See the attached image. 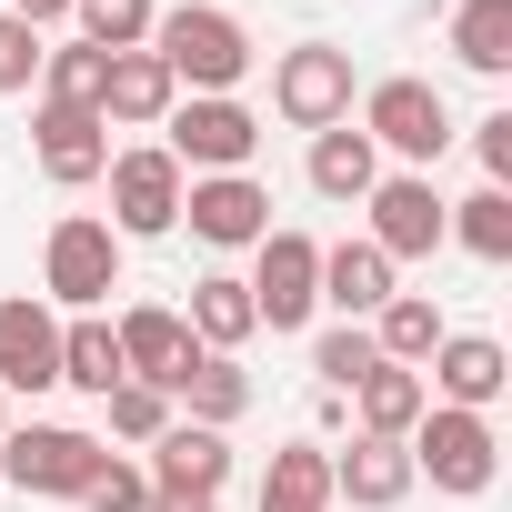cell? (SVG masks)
Instances as JSON below:
<instances>
[{"label": "cell", "mask_w": 512, "mask_h": 512, "mask_svg": "<svg viewBox=\"0 0 512 512\" xmlns=\"http://www.w3.org/2000/svg\"><path fill=\"white\" fill-rule=\"evenodd\" d=\"M472 151H482V181H492V191H512V111L472 121Z\"/></svg>", "instance_id": "35"}, {"label": "cell", "mask_w": 512, "mask_h": 512, "mask_svg": "<svg viewBox=\"0 0 512 512\" xmlns=\"http://www.w3.org/2000/svg\"><path fill=\"white\" fill-rule=\"evenodd\" d=\"M0 392H61V312L41 292L0 302Z\"/></svg>", "instance_id": "13"}, {"label": "cell", "mask_w": 512, "mask_h": 512, "mask_svg": "<svg viewBox=\"0 0 512 512\" xmlns=\"http://www.w3.org/2000/svg\"><path fill=\"white\" fill-rule=\"evenodd\" d=\"M111 231L121 241H161V231H181V161L161 151V141H131V151H111Z\"/></svg>", "instance_id": "9"}, {"label": "cell", "mask_w": 512, "mask_h": 512, "mask_svg": "<svg viewBox=\"0 0 512 512\" xmlns=\"http://www.w3.org/2000/svg\"><path fill=\"white\" fill-rule=\"evenodd\" d=\"M41 51H51V41H41L31 21L0 11V91H11V101H21V91H41Z\"/></svg>", "instance_id": "34"}, {"label": "cell", "mask_w": 512, "mask_h": 512, "mask_svg": "<svg viewBox=\"0 0 512 512\" xmlns=\"http://www.w3.org/2000/svg\"><path fill=\"white\" fill-rule=\"evenodd\" d=\"M452 61L482 71V81L512 71V0H462V11H452Z\"/></svg>", "instance_id": "28"}, {"label": "cell", "mask_w": 512, "mask_h": 512, "mask_svg": "<svg viewBox=\"0 0 512 512\" xmlns=\"http://www.w3.org/2000/svg\"><path fill=\"white\" fill-rule=\"evenodd\" d=\"M352 51L342 41H292L282 61H272V111L292 121V131H342L352 121Z\"/></svg>", "instance_id": "7"}, {"label": "cell", "mask_w": 512, "mask_h": 512, "mask_svg": "<svg viewBox=\"0 0 512 512\" xmlns=\"http://www.w3.org/2000/svg\"><path fill=\"white\" fill-rule=\"evenodd\" d=\"M101 91H111V51H91V41H51L41 51V101L51 111H101Z\"/></svg>", "instance_id": "27"}, {"label": "cell", "mask_w": 512, "mask_h": 512, "mask_svg": "<svg viewBox=\"0 0 512 512\" xmlns=\"http://www.w3.org/2000/svg\"><path fill=\"white\" fill-rule=\"evenodd\" d=\"M171 141V161H181V181H211V171H251V151H262V121H251V101H171V121H161Z\"/></svg>", "instance_id": "8"}, {"label": "cell", "mask_w": 512, "mask_h": 512, "mask_svg": "<svg viewBox=\"0 0 512 512\" xmlns=\"http://www.w3.org/2000/svg\"><path fill=\"white\" fill-rule=\"evenodd\" d=\"M151 51H161V71L181 81V101H241V81H251V31H241L231 11H211V0L161 11V21H151Z\"/></svg>", "instance_id": "1"}, {"label": "cell", "mask_w": 512, "mask_h": 512, "mask_svg": "<svg viewBox=\"0 0 512 512\" xmlns=\"http://www.w3.org/2000/svg\"><path fill=\"white\" fill-rule=\"evenodd\" d=\"M312 372H322V392H352L362 372H382V352H372V332H362V322H332V332L312 342Z\"/></svg>", "instance_id": "31"}, {"label": "cell", "mask_w": 512, "mask_h": 512, "mask_svg": "<svg viewBox=\"0 0 512 512\" xmlns=\"http://www.w3.org/2000/svg\"><path fill=\"white\" fill-rule=\"evenodd\" d=\"M372 151H392L402 171H432L442 151H452V101L422 81V71H392V81H372L362 91V121H352Z\"/></svg>", "instance_id": "3"}, {"label": "cell", "mask_w": 512, "mask_h": 512, "mask_svg": "<svg viewBox=\"0 0 512 512\" xmlns=\"http://www.w3.org/2000/svg\"><path fill=\"white\" fill-rule=\"evenodd\" d=\"M412 482H432V492H452V502H482L492 492V472H502V432H492V412H452V402H432L422 422H412Z\"/></svg>", "instance_id": "2"}, {"label": "cell", "mask_w": 512, "mask_h": 512, "mask_svg": "<svg viewBox=\"0 0 512 512\" xmlns=\"http://www.w3.org/2000/svg\"><path fill=\"white\" fill-rule=\"evenodd\" d=\"M101 412H111V432H121V442H161V432L181 422L161 382H121V392H101Z\"/></svg>", "instance_id": "32"}, {"label": "cell", "mask_w": 512, "mask_h": 512, "mask_svg": "<svg viewBox=\"0 0 512 512\" xmlns=\"http://www.w3.org/2000/svg\"><path fill=\"white\" fill-rule=\"evenodd\" d=\"M71 502H81V512H151V472H141L131 452H101V472H91Z\"/></svg>", "instance_id": "33"}, {"label": "cell", "mask_w": 512, "mask_h": 512, "mask_svg": "<svg viewBox=\"0 0 512 512\" xmlns=\"http://www.w3.org/2000/svg\"><path fill=\"white\" fill-rule=\"evenodd\" d=\"M302 181L322 191V201H362L372 181H382V151L342 121V131H312V161H302Z\"/></svg>", "instance_id": "24"}, {"label": "cell", "mask_w": 512, "mask_h": 512, "mask_svg": "<svg viewBox=\"0 0 512 512\" xmlns=\"http://www.w3.org/2000/svg\"><path fill=\"white\" fill-rule=\"evenodd\" d=\"M71 21L91 51H151V21H161V0H71Z\"/></svg>", "instance_id": "30"}, {"label": "cell", "mask_w": 512, "mask_h": 512, "mask_svg": "<svg viewBox=\"0 0 512 512\" xmlns=\"http://www.w3.org/2000/svg\"><path fill=\"white\" fill-rule=\"evenodd\" d=\"M422 392L452 402V412H492V402L512 392V352H502L492 332H442L432 362H422Z\"/></svg>", "instance_id": "12"}, {"label": "cell", "mask_w": 512, "mask_h": 512, "mask_svg": "<svg viewBox=\"0 0 512 512\" xmlns=\"http://www.w3.org/2000/svg\"><path fill=\"white\" fill-rule=\"evenodd\" d=\"M262 512H292V502H262Z\"/></svg>", "instance_id": "39"}, {"label": "cell", "mask_w": 512, "mask_h": 512, "mask_svg": "<svg viewBox=\"0 0 512 512\" xmlns=\"http://www.w3.org/2000/svg\"><path fill=\"white\" fill-rule=\"evenodd\" d=\"M442 241H462L472 262H512V191H462V201H442Z\"/></svg>", "instance_id": "26"}, {"label": "cell", "mask_w": 512, "mask_h": 512, "mask_svg": "<svg viewBox=\"0 0 512 512\" xmlns=\"http://www.w3.org/2000/svg\"><path fill=\"white\" fill-rule=\"evenodd\" d=\"M151 512H221L211 492H151Z\"/></svg>", "instance_id": "37"}, {"label": "cell", "mask_w": 512, "mask_h": 512, "mask_svg": "<svg viewBox=\"0 0 512 512\" xmlns=\"http://www.w3.org/2000/svg\"><path fill=\"white\" fill-rule=\"evenodd\" d=\"M151 492H211L221 502V482H231V432H201V422H171L161 442H151Z\"/></svg>", "instance_id": "16"}, {"label": "cell", "mask_w": 512, "mask_h": 512, "mask_svg": "<svg viewBox=\"0 0 512 512\" xmlns=\"http://www.w3.org/2000/svg\"><path fill=\"white\" fill-rule=\"evenodd\" d=\"M181 221L211 251H251V241L272 231V191L251 181V171H211V181H181Z\"/></svg>", "instance_id": "11"}, {"label": "cell", "mask_w": 512, "mask_h": 512, "mask_svg": "<svg viewBox=\"0 0 512 512\" xmlns=\"http://www.w3.org/2000/svg\"><path fill=\"white\" fill-rule=\"evenodd\" d=\"M111 342H121V372H131V382H171V362L191 352L181 312H161V302H131V312L111 322Z\"/></svg>", "instance_id": "23"}, {"label": "cell", "mask_w": 512, "mask_h": 512, "mask_svg": "<svg viewBox=\"0 0 512 512\" xmlns=\"http://www.w3.org/2000/svg\"><path fill=\"white\" fill-rule=\"evenodd\" d=\"M171 101H181V81L161 71V51H111L101 121H121V131H161V121H171Z\"/></svg>", "instance_id": "18"}, {"label": "cell", "mask_w": 512, "mask_h": 512, "mask_svg": "<svg viewBox=\"0 0 512 512\" xmlns=\"http://www.w3.org/2000/svg\"><path fill=\"white\" fill-rule=\"evenodd\" d=\"M432 412V392H422V372H362L352 382V432H372V442H412V422Z\"/></svg>", "instance_id": "21"}, {"label": "cell", "mask_w": 512, "mask_h": 512, "mask_svg": "<svg viewBox=\"0 0 512 512\" xmlns=\"http://www.w3.org/2000/svg\"><path fill=\"white\" fill-rule=\"evenodd\" d=\"M0 432H11V392H0Z\"/></svg>", "instance_id": "38"}, {"label": "cell", "mask_w": 512, "mask_h": 512, "mask_svg": "<svg viewBox=\"0 0 512 512\" xmlns=\"http://www.w3.org/2000/svg\"><path fill=\"white\" fill-rule=\"evenodd\" d=\"M392 292H402V282H392V262H382L372 241H332V251H322V302H332L342 322H372Z\"/></svg>", "instance_id": "19"}, {"label": "cell", "mask_w": 512, "mask_h": 512, "mask_svg": "<svg viewBox=\"0 0 512 512\" xmlns=\"http://www.w3.org/2000/svg\"><path fill=\"white\" fill-rule=\"evenodd\" d=\"M241 292H251V322H262V332H302L322 312V241L312 231H262Z\"/></svg>", "instance_id": "6"}, {"label": "cell", "mask_w": 512, "mask_h": 512, "mask_svg": "<svg viewBox=\"0 0 512 512\" xmlns=\"http://www.w3.org/2000/svg\"><path fill=\"white\" fill-rule=\"evenodd\" d=\"M121 231L101 221V211H61L51 221V241H41V302H61V312H101L111 292H121Z\"/></svg>", "instance_id": "4"}, {"label": "cell", "mask_w": 512, "mask_h": 512, "mask_svg": "<svg viewBox=\"0 0 512 512\" xmlns=\"http://www.w3.org/2000/svg\"><path fill=\"white\" fill-rule=\"evenodd\" d=\"M101 432H81V422H11L0 432V482L11 492H41V502H71L91 472H101Z\"/></svg>", "instance_id": "5"}, {"label": "cell", "mask_w": 512, "mask_h": 512, "mask_svg": "<svg viewBox=\"0 0 512 512\" xmlns=\"http://www.w3.org/2000/svg\"><path fill=\"white\" fill-rule=\"evenodd\" d=\"M181 332H191L201 352H241L251 332H262V322H251V292H241V272H201V282H191V312H181Z\"/></svg>", "instance_id": "22"}, {"label": "cell", "mask_w": 512, "mask_h": 512, "mask_svg": "<svg viewBox=\"0 0 512 512\" xmlns=\"http://www.w3.org/2000/svg\"><path fill=\"white\" fill-rule=\"evenodd\" d=\"M61 382L91 392V402L131 382V372H121V342H111V312H71V322H61Z\"/></svg>", "instance_id": "25"}, {"label": "cell", "mask_w": 512, "mask_h": 512, "mask_svg": "<svg viewBox=\"0 0 512 512\" xmlns=\"http://www.w3.org/2000/svg\"><path fill=\"white\" fill-rule=\"evenodd\" d=\"M31 161H41L51 191H91V181L111 171V121H101V111H51V101H41V121H31Z\"/></svg>", "instance_id": "14"}, {"label": "cell", "mask_w": 512, "mask_h": 512, "mask_svg": "<svg viewBox=\"0 0 512 512\" xmlns=\"http://www.w3.org/2000/svg\"><path fill=\"white\" fill-rule=\"evenodd\" d=\"M332 502H352V512H392V502H412V452L352 432V452H332Z\"/></svg>", "instance_id": "17"}, {"label": "cell", "mask_w": 512, "mask_h": 512, "mask_svg": "<svg viewBox=\"0 0 512 512\" xmlns=\"http://www.w3.org/2000/svg\"><path fill=\"white\" fill-rule=\"evenodd\" d=\"M362 332H372V352H382L392 372H422V362H432V342H442L452 322H442V302H432V292H392Z\"/></svg>", "instance_id": "20"}, {"label": "cell", "mask_w": 512, "mask_h": 512, "mask_svg": "<svg viewBox=\"0 0 512 512\" xmlns=\"http://www.w3.org/2000/svg\"><path fill=\"white\" fill-rule=\"evenodd\" d=\"M262 502L332 512V442H282V452H272V472H262Z\"/></svg>", "instance_id": "29"}, {"label": "cell", "mask_w": 512, "mask_h": 512, "mask_svg": "<svg viewBox=\"0 0 512 512\" xmlns=\"http://www.w3.org/2000/svg\"><path fill=\"white\" fill-rule=\"evenodd\" d=\"M161 392H171V412H181V422H201V432H231V422L251 412V372H241V352H201V342L171 362V382H161Z\"/></svg>", "instance_id": "15"}, {"label": "cell", "mask_w": 512, "mask_h": 512, "mask_svg": "<svg viewBox=\"0 0 512 512\" xmlns=\"http://www.w3.org/2000/svg\"><path fill=\"white\" fill-rule=\"evenodd\" d=\"M0 11H11V21H31V31H41V41H51V31H61V21H71V0H0Z\"/></svg>", "instance_id": "36"}, {"label": "cell", "mask_w": 512, "mask_h": 512, "mask_svg": "<svg viewBox=\"0 0 512 512\" xmlns=\"http://www.w3.org/2000/svg\"><path fill=\"white\" fill-rule=\"evenodd\" d=\"M362 211H372V251L402 272V262H432L442 251V191H432V171H382L372 191H362Z\"/></svg>", "instance_id": "10"}]
</instances>
